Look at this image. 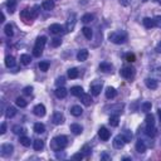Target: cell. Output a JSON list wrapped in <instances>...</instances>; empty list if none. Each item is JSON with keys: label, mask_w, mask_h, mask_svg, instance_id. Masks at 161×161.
Segmentation results:
<instances>
[{"label": "cell", "mask_w": 161, "mask_h": 161, "mask_svg": "<svg viewBox=\"0 0 161 161\" xmlns=\"http://www.w3.org/2000/svg\"><path fill=\"white\" fill-rule=\"evenodd\" d=\"M33 146H34L35 151H42L44 149V142L39 139H37V140H34V142H33Z\"/></svg>", "instance_id": "f1b7e54d"}, {"label": "cell", "mask_w": 161, "mask_h": 161, "mask_svg": "<svg viewBox=\"0 0 161 161\" xmlns=\"http://www.w3.org/2000/svg\"><path fill=\"white\" fill-rule=\"evenodd\" d=\"M5 132H6V125L3 122V123H2V126H0V133L4 135Z\"/></svg>", "instance_id": "11a10c76"}, {"label": "cell", "mask_w": 161, "mask_h": 161, "mask_svg": "<svg viewBox=\"0 0 161 161\" xmlns=\"http://www.w3.org/2000/svg\"><path fill=\"white\" fill-rule=\"evenodd\" d=\"M109 109L111 113H115V115H120L123 109V105L122 103H116V105H112V106H106L105 107V111Z\"/></svg>", "instance_id": "5b68a950"}, {"label": "cell", "mask_w": 161, "mask_h": 161, "mask_svg": "<svg viewBox=\"0 0 161 161\" xmlns=\"http://www.w3.org/2000/svg\"><path fill=\"white\" fill-rule=\"evenodd\" d=\"M63 27L61 24H52L49 27V30L53 33V34H61V33H63Z\"/></svg>", "instance_id": "4fadbf2b"}, {"label": "cell", "mask_w": 161, "mask_h": 161, "mask_svg": "<svg viewBox=\"0 0 161 161\" xmlns=\"http://www.w3.org/2000/svg\"><path fill=\"white\" fill-rule=\"evenodd\" d=\"M122 136H123V139L126 140V142H130L131 139H132V133H131L130 130H125V131L122 132Z\"/></svg>", "instance_id": "7bdbcfd3"}, {"label": "cell", "mask_w": 161, "mask_h": 161, "mask_svg": "<svg viewBox=\"0 0 161 161\" xmlns=\"http://www.w3.org/2000/svg\"><path fill=\"white\" fill-rule=\"evenodd\" d=\"M78 75H79V71H78L77 68H71V69H68V77H69L71 79L77 78Z\"/></svg>", "instance_id": "e575fe53"}, {"label": "cell", "mask_w": 161, "mask_h": 161, "mask_svg": "<svg viewBox=\"0 0 161 161\" xmlns=\"http://www.w3.org/2000/svg\"><path fill=\"white\" fill-rule=\"evenodd\" d=\"M15 103H16V106L20 107V108L27 107V105H28L27 101H25L24 98H22V97H18V98H16V99H15Z\"/></svg>", "instance_id": "d590c367"}, {"label": "cell", "mask_w": 161, "mask_h": 161, "mask_svg": "<svg viewBox=\"0 0 161 161\" xmlns=\"http://www.w3.org/2000/svg\"><path fill=\"white\" fill-rule=\"evenodd\" d=\"M4 32H5V34H6L8 37H13V34H14V32H13V27H12L10 24H6V25H5Z\"/></svg>", "instance_id": "b9f144b4"}, {"label": "cell", "mask_w": 161, "mask_h": 161, "mask_svg": "<svg viewBox=\"0 0 161 161\" xmlns=\"http://www.w3.org/2000/svg\"><path fill=\"white\" fill-rule=\"evenodd\" d=\"M145 133L149 137H155L156 136V129H155V126H146V129H145Z\"/></svg>", "instance_id": "484cf974"}, {"label": "cell", "mask_w": 161, "mask_h": 161, "mask_svg": "<svg viewBox=\"0 0 161 161\" xmlns=\"http://www.w3.org/2000/svg\"><path fill=\"white\" fill-rule=\"evenodd\" d=\"M82 33H83V35L86 37L87 39H91L92 38V30H91V28H88V27H84L83 29H82Z\"/></svg>", "instance_id": "60d3db41"}, {"label": "cell", "mask_w": 161, "mask_h": 161, "mask_svg": "<svg viewBox=\"0 0 161 161\" xmlns=\"http://www.w3.org/2000/svg\"><path fill=\"white\" fill-rule=\"evenodd\" d=\"M142 2H147V0H142Z\"/></svg>", "instance_id": "be15d7a7"}, {"label": "cell", "mask_w": 161, "mask_h": 161, "mask_svg": "<svg viewBox=\"0 0 161 161\" xmlns=\"http://www.w3.org/2000/svg\"><path fill=\"white\" fill-rule=\"evenodd\" d=\"M71 113L74 116V117H79L82 113H83V109L81 108V106H73V107H71Z\"/></svg>", "instance_id": "d4e9b609"}, {"label": "cell", "mask_w": 161, "mask_h": 161, "mask_svg": "<svg viewBox=\"0 0 161 161\" xmlns=\"http://www.w3.org/2000/svg\"><path fill=\"white\" fill-rule=\"evenodd\" d=\"M33 112H34V115L38 116V117L45 116V107H44V105H42V103L37 105V106L34 107V109H33Z\"/></svg>", "instance_id": "9c48e42d"}, {"label": "cell", "mask_w": 161, "mask_h": 161, "mask_svg": "<svg viewBox=\"0 0 161 161\" xmlns=\"http://www.w3.org/2000/svg\"><path fill=\"white\" fill-rule=\"evenodd\" d=\"M108 39H109V42H112L115 44H123L127 40V33L125 30L112 32V33H109Z\"/></svg>", "instance_id": "6da1fadb"}, {"label": "cell", "mask_w": 161, "mask_h": 161, "mask_svg": "<svg viewBox=\"0 0 161 161\" xmlns=\"http://www.w3.org/2000/svg\"><path fill=\"white\" fill-rule=\"evenodd\" d=\"M159 117H160V121H161V108L159 109Z\"/></svg>", "instance_id": "94428289"}, {"label": "cell", "mask_w": 161, "mask_h": 161, "mask_svg": "<svg viewBox=\"0 0 161 161\" xmlns=\"http://www.w3.org/2000/svg\"><path fill=\"white\" fill-rule=\"evenodd\" d=\"M71 93L75 97H81L84 92H83V88L81 86H74V87L71 88Z\"/></svg>", "instance_id": "ffe728a7"}, {"label": "cell", "mask_w": 161, "mask_h": 161, "mask_svg": "<svg viewBox=\"0 0 161 161\" xmlns=\"http://www.w3.org/2000/svg\"><path fill=\"white\" fill-rule=\"evenodd\" d=\"M32 92H33V87H30V86L24 87V89H23V93H24V95H27V96L32 95Z\"/></svg>", "instance_id": "816d5d0a"}, {"label": "cell", "mask_w": 161, "mask_h": 161, "mask_svg": "<svg viewBox=\"0 0 161 161\" xmlns=\"http://www.w3.org/2000/svg\"><path fill=\"white\" fill-rule=\"evenodd\" d=\"M102 89V83H97V84H92L91 86V93L93 96H98Z\"/></svg>", "instance_id": "e0dca14e"}, {"label": "cell", "mask_w": 161, "mask_h": 161, "mask_svg": "<svg viewBox=\"0 0 161 161\" xmlns=\"http://www.w3.org/2000/svg\"><path fill=\"white\" fill-rule=\"evenodd\" d=\"M116 96H117V91L113 87H107V89H106V97L108 99H113Z\"/></svg>", "instance_id": "7402d4cb"}, {"label": "cell", "mask_w": 161, "mask_h": 161, "mask_svg": "<svg viewBox=\"0 0 161 161\" xmlns=\"http://www.w3.org/2000/svg\"><path fill=\"white\" fill-rule=\"evenodd\" d=\"M87 58H88V50L87 49L83 48V49H81L79 52L77 53V59H78L79 62H84Z\"/></svg>", "instance_id": "9a60e30c"}, {"label": "cell", "mask_w": 161, "mask_h": 161, "mask_svg": "<svg viewBox=\"0 0 161 161\" xmlns=\"http://www.w3.org/2000/svg\"><path fill=\"white\" fill-rule=\"evenodd\" d=\"M160 25H161V24H160Z\"/></svg>", "instance_id": "e7e4bbea"}, {"label": "cell", "mask_w": 161, "mask_h": 161, "mask_svg": "<svg viewBox=\"0 0 161 161\" xmlns=\"http://www.w3.org/2000/svg\"><path fill=\"white\" fill-rule=\"evenodd\" d=\"M20 18L23 19V20H32L33 18H32V12H30V9H24V10H22V13H20Z\"/></svg>", "instance_id": "603a6c76"}, {"label": "cell", "mask_w": 161, "mask_h": 161, "mask_svg": "<svg viewBox=\"0 0 161 161\" xmlns=\"http://www.w3.org/2000/svg\"><path fill=\"white\" fill-rule=\"evenodd\" d=\"M13 151H14V146L12 143H3L2 147H0V155L3 157H8L13 154Z\"/></svg>", "instance_id": "3957f363"}, {"label": "cell", "mask_w": 161, "mask_h": 161, "mask_svg": "<svg viewBox=\"0 0 161 161\" xmlns=\"http://www.w3.org/2000/svg\"><path fill=\"white\" fill-rule=\"evenodd\" d=\"M156 74H157V77L159 78H161V67H159V68H156Z\"/></svg>", "instance_id": "680465c9"}, {"label": "cell", "mask_w": 161, "mask_h": 161, "mask_svg": "<svg viewBox=\"0 0 161 161\" xmlns=\"http://www.w3.org/2000/svg\"><path fill=\"white\" fill-rule=\"evenodd\" d=\"M52 122L54 125H62L64 122V116L61 112H54L52 116Z\"/></svg>", "instance_id": "ba28073f"}, {"label": "cell", "mask_w": 161, "mask_h": 161, "mask_svg": "<svg viewBox=\"0 0 161 161\" xmlns=\"http://www.w3.org/2000/svg\"><path fill=\"white\" fill-rule=\"evenodd\" d=\"M42 8H43L44 10H52V9H54V2L53 0H44V2L42 3Z\"/></svg>", "instance_id": "44dd1931"}, {"label": "cell", "mask_w": 161, "mask_h": 161, "mask_svg": "<svg viewBox=\"0 0 161 161\" xmlns=\"http://www.w3.org/2000/svg\"><path fill=\"white\" fill-rule=\"evenodd\" d=\"M79 98H81V101L83 102V105L91 106V103H92V97H91V95H88V93H83V95Z\"/></svg>", "instance_id": "cb8c5ba5"}, {"label": "cell", "mask_w": 161, "mask_h": 161, "mask_svg": "<svg viewBox=\"0 0 161 161\" xmlns=\"http://www.w3.org/2000/svg\"><path fill=\"white\" fill-rule=\"evenodd\" d=\"M13 132H14L15 135H20V133H24V132H25V130L23 129L22 126L15 125V126H13Z\"/></svg>", "instance_id": "ee69618b"}, {"label": "cell", "mask_w": 161, "mask_h": 161, "mask_svg": "<svg viewBox=\"0 0 161 161\" xmlns=\"http://www.w3.org/2000/svg\"><path fill=\"white\" fill-rule=\"evenodd\" d=\"M98 136L102 141H108V139L111 137V132H109L106 127H101L98 130Z\"/></svg>", "instance_id": "52a82bcc"}, {"label": "cell", "mask_w": 161, "mask_h": 161, "mask_svg": "<svg viewBox=\"0 0 161 161\" xmlns=\"http://www.w3.org/2000/svg\"><path fill=\"white\" fill-rule=\"evenodd\" d=\"M151 107H152L151 102H143V103L141 105V109H142L143 112H149V111H151Z\"/></svg>", "instance_id": "bcb514c9"}, {"label": "cell", "mask_w": 161, "mask_h": 161, "mask_svg": "<svg viewBox=\"0 0 161 161\" xmlns=\"http://www.w3.org/2000/svg\"><path fill=\"white\" fill-rule=\"evenodd\" d=\"M156 52L161 54V40L159 42V43H157V45H156Z\"/></svg>", "instance_id": "6f0895ef"}, {"label": "cell", "mask_w": 161, "mask_h": 161, "mask_svg": "<svg viewBox=\"0 0 161 161\" xmlns=\"http://www.w3.org/2000/svg\"><path fill=\"white\" fill-rule=\"evenodd\" d=\"M54 93H55V96H57L58 98H65L67 95H68V91H67L64 87H58V88L54 91Z\"/></svg>", "instance_id": "5bb4252c"}, {"label": "cell", "mask_w": 161, "mask_h": 161, "mask_svg": "<svg viewBox=\"0 0 161 161\" xmlns=\"http://www.w3.org/2000/svg\"><path fill=\"white\" fill-rule=\"evenodd\" d=\"M5 65L8 68H13L15 65V58L13 55H6L5 57Z\"/></svg>", "instance_id": "4316f807"}, {"label": "cell", "mask_w": 161, "mask_h": 161, "mask_svg": "<svg viewBox=\"0 0 161 161\" xmlns=\"http://www.w3.org/2000/svg\"><path fill=\"white\" fill-rule=\"evenodd\" d=\"M69 129H71V131H72L74 135H81V133L83 132V127H82L81 125H78V123H72V125L69 126Z\"/></svg>", "instance_id": "d6986e66"}, {"label": "cell", "mask_w": 161, "mask_h": 161, "mask_svg": "<svg viewBox=\"0 0 161 161\" xmlns=\"http://www.w3.org/2000/svg\"><path fill=\"white\" fill-rule=\"evenodd\" d=\"M145 121H146V126H155V117H154V115L147 113Z\"/></svg>", "instance_id": "d6a6232c"}, {"label": "cell", "mask_w": 161, "mask_h": 161, "mask_svg": "<svg viewBox=\"0 0 161 161\" xmlns=\"http://www.w3.org/2000/svg\"><path fill=\"white\" fill-rule=\"evenodd\" d=\"M142 23H143V25H145V28H147V29L156 27V20L152 19V18H143Z\"/></svg>", "instance_id": "7c38bea8"}, {"label": "cell", "mask_w": 161, "mask_h": 161, "mask_svg": "<svg viewBox=\"0 0 161 161\" xmlns=\"http://www.w3.org/2000/svg\"><path fill=\"white\" fill-rule=\"evenodd\" d=\"M81 151L83 152V155H84V156H89V155H91V152H92V150H91V147H89L88 145H84V146L81 149Z\"/></svg>", "instance_id": "7dc6e473"}, {"label": "cell", "mask_w": 161, "mask_h": 161, "mask_svg": "<svg viewBox=\"0 0 161 161\" xmlns=\"http://www.w3.org/2000/svg\"><path fill=\"white\" fill-rule=\"evenodd\" d=\"M49 62H47V61H43V62H40L39 63V69L42 71V72H47L48 69H49Z\"/></svg>", "instance_id": "ab89813d"}, {"label": "cell", "mask_w": 161, "mask_h": 161, "mask_svg": "<svg viewBox=\"0 0 161 161\" xmlns=\"http://www.w3.org/2000/svg\"><path fill=\"white\" fill-rule=\"evenodd\" d=\"M74 25H75V14L72 13V14L69 15L68 20H67V30H68V32H72L73 28H74Z\"/></svg>", "instance_id": "30bf717a"}, {"label": "cell", "mask_w": 161, "mask_h": 161, "mask_svg": "<svg viewBox=\"0 0 161 161\" xmlns=\"http://www.w3.org/2000/svg\"><path fill=\"white\" fill-rule=\"evenodd\" d=\"M136 151L140 152V154H143V152L146 151V145H145V142H143L142 140H139L136 142Z\"/></svg>", "instance_id": "83f0119b"}, {"label": "cell", "mask_w": 161, "mask_h": 161, "mask_svg": "<svg viewBox=\"0 0 161 161\" xmlns=\"http://www.w3.org/2000/svg\"><path fill=\"white\" fill-rule=\"evenodd\" d=\"M5 115H6V117H8V118L14 117V116L16 115V108H15V107H13V106H9V107L6 108Z\"/></svg>", "instance_id": "4dcf8cb0"}, {"label": "cell", "mask_w": 161, "mask_h": 161, "mask_svg": "<svg viewBox=\"0 0 161 161\" xmlns=\"http://www.w3.org/2000/svg\"><path fill=\"white\" fill-rule=\"evenodd\" d=\"M109 125L111 126H113V127H116V126H118V115H112L111 117H109Z\"/></svg>", "instance_id": "74e56055"}, {"label": "cell", "mask_w": 161, "mask_h": 161, "mask_svg": "<svg viewBox=\"0 0 161 161\" xmlns=\"http://www.w3.org/2000/svg\"><path fill=\"white\" fill-rule=\"evenodd\" d=\"M30 62H32V58L29 54H22L20 55V63L22 64L28 65V64H30Z\"/></svg>", "instance_id": "1f68e13d"}, {"label": "cell", "mask_w": 161, "mask_h": 161, "mask_svg": "<svg viewBox=\"0 0 161 161\" xmlns=\"http://www.w3.org/2000/svg\"><path fill=\"white\" fill-rule=\"evenodd\" d=\"M45 43H47V37H44V35L38 37L37 40H35V45H34V48H38V49H42V50H43Z\"/></svg>", "instance_id": "8fae6325"}, {"label": "cell", "mask_w": 161, "mask_h": 161, "mask_svg": "<svg viewBox=\"0 0 161 161\" xmlns=\"http://www.w3.org/2000/svg\"><path fill=\"white\" fill-rule=\"evenodd\" d=\"M6 8H8V10H9V13H14L15 8H16V0H8Z\"/></svg>", "instance_id": "f546056e"}, {"label": "cell", "mask_w": 161, "mask_h": 161, "mask_svg": "<svg viewBox=\"0 0 161 161\" xmlns=\"http://www.w3.org/2000/svg\"><path fill=\"white\" fill-rule=\"evenodd\" d=\"M93 19H95V16H93L92 14H84V15L82 16V22H83L84 24H88V23H91Z\"/></svg>", "instance_id": "f35d334b"}, {"label": "cell", "mask_w": 161, "mask_h": 161, "mask_svg": "<svg viewBox=\"0 0 161 161\" xmlns=\"http://www.w3.org/2000/svg\"><path fill=\"white\" fill-rule=\"evenodd\" d=\"M30 12H32V18L35 19L37 16H38V14H39V5H34L30 9Z\"/></svg>", "instance_id": "f6af8a7d"}, {"label": "cell", "mask_w": 161, "mask_h": 161, "mask_svg": "<svg viewBox=\"0 0 161 161\" xmlns=\"http://www.w3.org/2000/svg\"><path fill=\"white\" fill-rule=\"evenodd\" d=\"M145 84H146V87L150 88V89H156L157 88V81L154 79V78H146Z\"/></svg>", "instance_id": "2e32d148"}, {"label": "cell", "mask_w": 161, "mask_h": 161, "mask_svg": "<svg viewBox=\"0 0 161 161\" xmlns=\"http://www.w3.org/2000/svg\"><path fill=\"white\" fill-rule=\"evenodd\" d=\"M130 3H131V0H120V4L123 5V6H127Z\"/></svg>", "instance_id": "9f6ffc18"}, {"label": "cell", "mask_w": 161, "mask_h": 161, "mask_svg": "<svg viewBox=\"0 0 161 161\" xmlns=\"http://www.w3.org/2000/svg\"><path fill=\"white\" fill-rule=\"evenodd\" d=\"M19 142H20V145H23V146H25V147L30 146V139L27 137V136H20Z\"/></svg>", "instance_id": "8d00e7d4"}, {"label": "cell", "mask_w": 161, "mask_h": 161, "mask_svg": "<svg viewBox=\"0 0 161 161\" xmlns=\"http://www.w3.org/2000/svg\"><path fill=\"white\" fill-rule=\"evenodd\" d=\"M72 157H73L74 160H82V159L84 157V155H83V152H82V151H79V152H77V154H74Z\"/></svg>", "instance_id": "f5cc1de1"}, {"label": "cell", "mask_w": 161, "mask_h": 161, "mask_svg": "<svg viewBox=\"0 0 161 161\" xmlns=\"http://www.w3.org/2000/svg\"><path fill=\"white\" fill-rule=\"evenodd\" d=\"M101 159H106V160H109V156L107 154H103L102 156H101Z\"/></svg>", "instance_id": "91938a15"}, {"label": "cell", "mask_w": 161, "mask_h": 161, "mask_svg": "<svg viewBox=\"0 0 161 161\" xmlns=\"http://www.w3.org/2000/svg\"><path fill=\"white\" fill-rule=\"evenodd\" d=\"M125 143H126V140L123 139L122 135H118V136H116L113 139V146L118 150H121L123 146H125Z\"/></svg>", "instance_id": "8992f818"}, {"label": "cell", "mask_w": 161, "mask_h": 161, "mask_svg": "<svg viewBox=\"0 0 161 161\" xmlns=\"http://www.w3.org/2000/svg\"><path fill=\"white\" fill-rule=\"evenodd\" d=\"M67 145H68V139H67V136H63V135L54 137L52 140V142H50V147H52L55 152L63 150Z\"/></svg>", "instance_id": "7a4b0ae2"}, {"label": "cell", "mask_w": 161, "mask_h": 161, "mask_svg": "<svg viewBox=\"0 0 161 161\" xmlns=\"http://www.w3.org/2000/svg\"><path fill=\"white\" fill-rule=\"evenodd\" d=\"M121 77L126 78V79H132L135 77V69L132 67H123V68L120 71Z\"/></svg>", "instance_id": "277c9868"}, {"label": "cell", "mask_w": 161, "mask_h": 161, "mask_svg": "<svg viewBox=\"0 0 161 161\" xmlns=\"http://www.w3.org/2000/svg\"><path fill=\"white\" fill-rule=\"evenodd\" d=\"M99 71L105 72V73H111L112 72V65L109 63H107V62H102L99 64Z\"/></svg>", "instance_id": "ac0fdd59"}, {"label": "cell", "mask_w": 161, "mask_h": 161, "mask_svg": "<svg viewBox=\"0 0 161 161\" xmlns=\"http://www.w3.org/2000/svg\"><path fill=\"white\" fill-rule=\"evenodd\" d=\"M65 83V78L64 77H58L55 81V86L57 87H63V84Z\"/></svg>", "instance_id": "681fc988"}, {"label": "cell", "mask_w": 161, "mask_h": 161, "mask_svg": "<svg viewBox=\"0 0 161 161\" xmlns=\"http://www.w3.org/2000/svg\"><path fill=\"white\" fill-rule=\"evenodd\" d=\"M135 59H136V57H135V54H132V53H127L126 54V61L127 62H135Z\"/></svg>", "instance_id": "f907efd6"}, {"label": "cell", "mask_w": 161, "mask_h": 161, "mask_svg": "<svg viewBox=\"0 0 161 161\" xmlns=\"http://www.w3.org/2000/svg\"><path fill=\"white\" fill-rule=\"evenodd\" d=\"M42 53H43V50H42V49H38V48L33 49V55H34V57H40Z\"/></svg>", "instance_id": "db71d44e"}, {"label": "cell", "mask_w": 161, "mask_h": 161, "mask_svg": "<svg viewBox=\"0 0 161 161\" xmlns=\"http://www.w3.org/2000/svg\"><path fill=\"white\" fill-rule=\"evenodd\" d=\"M50 44H52V47L57 48V47H59L62 44V40H61V38H53L52 42H50Z\"/></svg>", "instance_id": "c3c4849f"}, {"label": "cell", "mask_w": 161, "mask_h": 161, "mask_svg": "<svg viewBox=\"0 0 161 161\" xmlns=\"http://www.w3.org/2000/svg\"><path fill=\"white\" fill-rule=\"evenodd\" d=\"M156 2H157L159 4H161V0H156Z\"/></svg>", "instance_id": "6125c7cd"}, {"label": "cell", "mask_w": 161, "mask_h": 161, "mask_svg": "<svg viewBox=\"0 0 161 161\" xmlns=\"http://www.w3.org/2000/svg\"><path fill=\"white\" fill-rule=\"evenodd\" d=\"M34 131H35V133H43V132H45V126L43 123L38 122L34 125Z\"/></svg>", "instance_id": "836d02e7"}]
</instances>
